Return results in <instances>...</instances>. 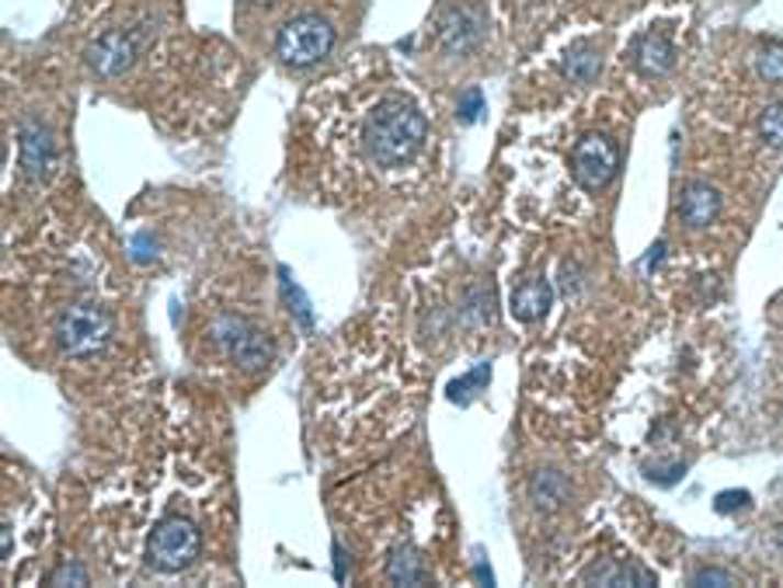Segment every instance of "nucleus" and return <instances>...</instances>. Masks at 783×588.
Returning <instances> with one entry per match:
<instances>
[{
    "label": "nucleus",
    "mask_w": 783,
    "mask_h": 588,
    "mask_svg": "<svg viewBox=\"0 0 783 588\" xmlns=\"http://www.w3.org/2000/svg\"><path fill=\"white\" fill-rule=\"evenodd\" d=\"M425 136H428V123L415 101L387 98L366 118L362 150L377 168H401L422 154Z\"/></svg>",
    "instance_id": "1"
},
{
    "label": "nucleus",
    "mask_w": 783,
    "mask_h": 588,
    "mask_svg": "<svg viewBox=\"0 0 783 588\" xmlns=\"http://www.w3.org/2000/svg\"><path fill=\"white\" fill-rule=\"evenodd\" d=\"M210 341L223 355H231L241 370L247 373H261L276 362V341L272 335H265L261 328H255L251 320L241 314H220L210 324Z\"/></svg>",
    "instance_id": "2"
},
{
    "label": "nucleus",
    "mask_w": 783,
    "mask_h": 588,
    "mask_svg": "<svg viewBox=\"0 0 783 588\" xmlns=\"http://www.w3.org/2000/svg\"><path fill=\"white\" fill-rule=\"evenodd\" d=\"M335 49V25L321 14H297L276 32V56L282 67L306 70Z\"/></svg>",
    "instance_id": "3"
},
{
    "label": "nucleus",
    "mask_w": 783,
    "mask_h": 588,
    "mask_svg": "<svg viewBox=\"0 0 783 588\" xmlns=\"http://www.w3.org/2000/svg\"><path fill=\"white\" fill-rule=\"evenodd\" d=\"M115 320L105 307L98 303H70L56 320V341L67 355H98L112 344Z\"/></svg>",
    "instance_id": "4"
},
{
    "label": "nucleus",
    "mask_w": 783,
    "mask_h": 588,
    "mask_svg": "<svg viewBox=\"0 0 783 588\" xmlns=\"http://www.w3.org/2000/svg\"><path fill=\"white\" fill-rule=\"evenodd\" d=\"M199 557V525L184 516L160 519L147 536V564L160 575L184 572Z\"/></svg>",
    "instance_id": "5"
},
{
    "label": "nucleus",
    "mask_w": 783,
    "mask_h": 588,
    "mask_svg": "<svg viewBox=\"0 0 783 588\" xmlns=\"http://www.w3.org/2000/svg\"><path fill=\"white\" fill-rule=\"evenodd\" d=\"M620 168V147L609 133H585L571 147V174L585 192H603Z\"/></svg>",
    "instance_id": "6"
},
{
    "label": "nucleus",
    "mask_w": 783,
    "mask_h": 588,
    "mask_svg": "<svg viewBox=\"0 0 783 588\" xmlns=\"http://www.w3.org/2000/svg\"><path fill=\"white\" fill-rule=\"evenodd\" d=\"M488 35V18L478 8H452L439 22V43L449 56H470L473 49H481Z\"/></svg>",
    "instance_id": "7"
},
{
    "label": "nucleus",
    "mask_w": 783,
    "mask_h": 588,
    "mask_svg": "<svg viewBox=\"0 0 783 588\" xmlns=\"http://www.w3.org/2000/svg\"><path fill=\"white\" fill-rule=\"evenodd\" d=\"M139 38L133 32H105L88 46V67L98 77H119L133 67Z\"/></svg>",
    "instance_id": "8"
},
{
    "label": "nucleus",
    "mask_w": 783,
    "mask_h": 588,
    "mask_svg": "<svg viewBox=\"0 0 783 588\" xmlns=\"http://www.w3.org/2000/svg\"><path fill=\"white\" fill-rule=\"evenodd\" d=\"M18 150H22V171L29 178H46L56 165V139L43 123H25L18 133Z\"/></svg>",
    "instance_id": "9"
},
{
    "label": "nucleus",
    "mask_w": 783,
    "mask_h": 588,
    "mask_svg": "<svg viewBox=\"0 0 783 588\" xmlns=\"http://www.w3.org/2000/svg\"><path fill=\"white\" fill-rule=\"evenodd\" d=\"M717 213H720V192L707 185V181H690L683 195H679V219H683L690 230L711 227Z\"/></svg>",
    "instance_id": "10"
},
{
    "label": "nucleus",
    "mask_w": 783,
    "mask_h": 588,
    "mask_svg": "<svg viewBox=\"0 0 783 588\" xmlns=\"http://www.w3.org/2000/svg\"><path fill=\"white\" fill-rule=\"evenodd\" d=\"M634 67L641 77H665L675 67V46L662 32H648L634 46Z\"/></svg>",
    "instance_id": "11"
},
{
    "label": "nucleus",
    "mask_w": 783,
    "mask_h": 588,
    "mask_svg": "<svg viewBox=\"0 0 783 588\" xmlns=\"http://www.w3.org/2000/svg\"><path fill=\"white\" fill-rule=\"evenodd\" d=\"M568 498H571L568 474L553 471V466H547V471H540V474H533V480H529V501L537 505L540 512H558Z\"/></svg>",
    "instance_id": "12"
},
{
    "label": "nucleus",
    "mask_w": 783,
    "mask_h": 588,
    "mask_svg": "<svg viewBox=\"0 0 783 588\" xmlns=\"http://www.w3.org/2000/svg\"><path fill=\"white\" fill-rule=\"evenodd\" d=\"M508 307H512V314L519 317L523 324L540 320V317L553 307V290H550V282H544V279H529V282H523V286L512 293Z\"/></svg>",
    "instance_id": "13"
},
{
    "label": "nucleus",
    "mask_w": 783,
    "mask_h": 588,
    "mask_svg": "<svg viewBox=\"0 0 783 588\" xmlns=\"http://www.w3.org/2000/svg\"><path fill=\"white\" fill-rule=\"evenodd\" d=\"M561 74L571 80V84H592V80L603 74V49L595 43L571 46L561 59Z\"/></svg>",
    "instance_id": "14"
},
{
    "label": "nucleus",
    "mask_w": 783,
    "mask_h": 588,
    "mask_svg": "<svg viewBox=\"0 0 783 588\" xmlns=\"http://www.w3.org/2000/svg\"><path fill=\"white\" fill-rule=\"evenodd\" d=\"M589 585H655V575L641 564H616V561H603L595 564L592 572H585Z\"/></svg>",
    "instance_id": "15"
},
{
    "label": "nucleus",
    "mask_w": 783,
    "mask_h": 588,
    "mask_svg": "<svg viewBox=\"0 0 783 588\" xmlns=\"http://www.w3.org/2000/svg\"><path fill=\"white\" fill-rule=\"evenodd\" d=\"M387 581H394V585H425L428 581L425 561L415 551H411V546H398V551L387 557Z\"/></svg>",
    "instance_id": "16"
},
{
    "label": "nucleus",
    "mask_w": 783,
    "mask_h": 588,
    "mask_svg": "<svg viewBox=\"0 0 783 588\" xmlns=\"http://www.w3.org/2000/svg\"><path fill=\"white\" fill-rule=\"evenodd\" d=\"M494 314H499V296H494V286H488V282H481L478 290H470L467 299H463V320L467 324H491Z\"/></svg>",
    "instance_id": "17"
},
{
    "label": "nucleus",
    "mask_w": 783,
    "mask_h": 588,
    "mask_svg": "<svg viewBox=\"0 0 783 588\" xmlns=\"http://www.w3.org/2000/svg\"><path fill=\"white\" fill-rule=\"evenodd\" d=\"M279 290H282V299H286V307H290V314L303 324V328H314V314H311V299H306V293L293 282L290 272H282L279 279Z\"/></svg>",
    "instance_id": "18"
},
{
    "label": "nucleus",
    "mask_w": 783,
    "mask_h": 588,
    "mask_svg": "<svg viewBox=\"0 0 783 588\" xmlns=\"http://www.w3.org/2000/svg\"><path fill=\"white\" fill-rule=\"evenodd\" d=\"M756 74L767 80V84H783V43H762L756 53Z\"/></svg>",
    "instance_id": "19"
},
{
    "label": "nucleus",
    "mask_w": 783,
    "mask_h": 588,
    "mask_svg": "<svg viewBox=\"0 0 783 588\" xmlns=\"http://www.w3.org/2000/svg\"><path fill=\"white\" fill-rule=\"evenodd\" d=\"M759 139L773 150H783V101H773V105L762 109L759 115Z\"/></svg>",
    "instance_id": "20"
},
{
    "label": "nucleus",
    "mask_w": 783,
    "mask_h": 588,
    "mask_svg": "<svg viewBox=\"0 0 783 588\" xmlns=\"http://www.w3.org/2000/svg\"><path fill=\"white\" fill-rule=\"evenodd\" d=\"M488 376H491V366H488V362H484V366H481V373H478V370H473V373H467V376H460V380H452V383H449V387H446L449 400H452V404H470L473 391H478V387H484V383H488Z\"/></svg>",
    "instance_id": "21"
},
{
    "label": "nucleus",
    "mask_w": 783,
    "mask_h": 588,
    "mask_svg": "<svg viewBox=\"0 0 783 588\" xmlns=\"http://www.w3.org/2000/svg\"><path fill=\"white\" fill-rule=\"evenodd\" d=\"M49 585H88V567L85 564H67V567H56L53 575H46Z\"/></svg>",
    "instance_id": "22"
},
{
    "label": "nucleus",
    "mask_w": 783,
    "mask_h": 588,
    "mask_svg": "<svg viewBox=\"0 0 783 588\" xmlns=\"http://www.w3.org/2000/svg\"><path fill=\"white\" fill-rule=\"evenodd\" d=\"M481 109H484V94L478 88L463 91V98H460V123H478Z\"/></svg>",
    "instance_id": "23"
},
{
    "label": "nucleus",
    "mask_w": 783,
    "mask_h": 588,
    "mask_svg": "<svg viewBox=\"0 0 783 588\" xmlns=\"http://www.w3.org/2000/svg\"><path fill=\"white\" fill-rule=\"evenodd\" d=\"M693 585H735V578L720 567H704V572L693 575Z\"/></svg>",
    "instance_id": "24"
},
{
    "label": "nucleus",
    "mask_w": 783,
    "mask_h": 588,
    "mask_svg": "<svg viewBox=\"0 0 783 588\" xmlns=\"http://www.w3.org/2000/svg\"><path fill=\"white\" fill-rule=\"evenodd\" d=\"M749 501V491H725L717 498V512H735Z\"/></svg>",
    "instance_id": "25"
},
{
    "label": "nucleus",
    "mask_w": 783,
    "mask_h": 588,
    "mask_svg": "<svg viewBox=\"0 0 783 588\" xmlns=\"http://www.w3.org/2000/svg\"><path fill=\"white\" fill-rule=\"evenodd\" d=\"M662 255H665V245H662V240H658V245L651 248V261H648V269H655L658 261H662Z\"/></svg>",
    "instance_id": "26"
}]
</instances>
